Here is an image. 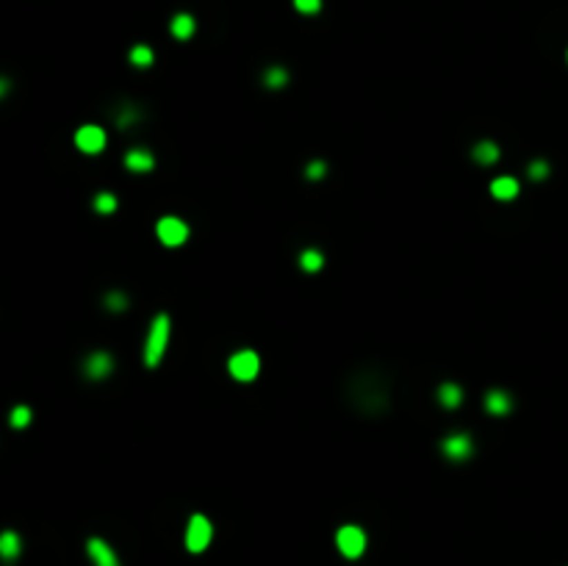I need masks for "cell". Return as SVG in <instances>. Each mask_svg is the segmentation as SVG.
<instances>
[{
  "label": "cell",
  "mask_w": 568,
  "mask_h": 566,
  "mask_svg": "<svg viewBox=\"0 0 568 566\" xmlns=\"http://www.w3.org/2000/svg\"><path fill=\"white\" fill-rule=\"evenodd\" d=\"M349 406L363 414V417H383L391 406V389L386 384V377L371 369V372H355L349 377V389H346Z\"/></svg>",
  "instance_id": "cell-1"
},
{
  "label": "cell",
  "mask_w": 568,
  "mask_h": 566,
  "mask_svg": "<svg viewBox=\"0 0 568 566\" xmlns=\"http://www.w3.org/2000/svg\"><path fill=\"white\" fill-rule=\"evenodd\" d=\"M166 344H169V317L166 314H158L153 322H150V333H147V341H144V366L147 369H155L166 352Z\"/></svg>",
  "instance_id": "cell-2"
},
{
  "label": "cell",
  "mask_w": 568,
  "mask_h": 566,
  "mask_svg": "<svg viewBox=\"0 0 568 566\" xmlns=\"http://www.w3.org/2000/svg\"><path fill=\"white\" fill-rule=\"evenodd\" d=\"M228 372L236 377V381H242V384L255 381L258 372H261V358H258V352H255V350H239V352H233L231 361H228Z\"/></svg>",
  "instance_id": "cell-3"
},
{
  "label": "cell",
  "mask_w": 568,
  "mask_h": 566,
  "mask_svg": "<svg viewBox=\"0 0 568 566\" xmlns=\"http://www.w3.org/2000/svg\"><path fill=\"white\" fill-rule=\"evenodd\" d=\"M211 536H214V527H211V522L203 513H195L192 519H188V527H186V547H188V552H203L211 544Z\"/></svg>",
  "instance_id": "cell-4"
},
{
  "label": "cell",
  "mask_w": 568,
  "mask_h": 566,
  "mask_svg": "<svg viewBox=\"0 0 568 566\" xmlns=\"http://www.w3.org/2000/svg\"><path fill=\"white\" fill-rule=\"evenodd\" d=\"M335 547L344 558H360L366 549V533L358 525H344L335 533Z\"/></svg>",
  "instance_id": "cell-5"
},
{
  "label": "cell",
  "mask_w": 568,
  "mask_h": 566,
  "mask_svg": "<svg viewBox=\"0 0 568 566\" xmlns=\"http://www.w3.org/2000/svg\"><path fill=\"white\" fill-rule=\"evenodd\" d=\"M155 234L161 239V245L166 247H180L188 239V225L180 217H161L155 225Z\"/></svg>",
  "instance_id": "cell-6"
},
{
  "label": "cell",
  "mask_w": 568,
  "mask_h": 566,
  "mask_svg": "<svg viewBox=\"0 0 568 566\" xmlns=\"http://www.w3.org/2000/svg\"><path fill=\"white\" fill-rule=\"evenodd\" d=\"M111 372H114V358L106 350H95L92 355H86L84 375L89 377V381H103V377H108Z\"/></svg>",
  "instance_id": "cell-7"
},
{
  "label": "cell",
  "mask_w": 568,
  "mask_h": 566,
  "mask_svg": "<svg viewBox=\"0 0 568 566\" xmlns=\"http://www.w3.org/2000/svg\"><path fill=\"white\" fill-rule=\"evenodd\" d=\"M441 450H444V455H447L449 461L460 464V461H469V458H471L474 444H471V436H466V433H452V436L444 439Z\"/></svg>",
  "instance_id": "cell-8"
},
{
  "label": "cell",
  "mask_w": 568,
  "mask_h": 566,
  "mask_svg": "<svg viewBox=\"0 0 568 566\" xmlns=\"http://www.w3.org/2000/svg\"><path fill=\"white\" fill-rule=\"evenodd\" d=\"M75 144H78V150L95 155V153H100L106 147V131L100 125H84L75 133Z\"/></svg>",
  "instance_id": "cell-9"
},
{
  "label": "cell",
  "mask_w": 568,
  "mask_h": 566,
  "mask_svg": "<svg viewBox=\"0 0 568 566\" xmlns=\"http://www.w3.org/2000/svg\"><path fill=\"white\" fill-rule=\"evenodd\" d=\"M86 552H89V558H92L95 566H119L117 552H114L103 538H97V536L86 541Z\"/></svg>",
  "instance_id": "cell-10"
},
{
  "label": "cell",
  "mask_w": 568,
  "mask_h": 566,
  "mask_svg": "<svg viewBox=\"0 0 568 566\" xmlns=\"http://www.w3.org/2000/svg\"><path fill=\"white\" fill-rule=\"evenodd\" d=\"M125 167H128L130 172H150V169L155 167V155H153L150 150H144V147L128 150V155H125Z\"/></svg>",
  "instance_id": "cell-11"
},
{
  "label": "cell",
  "mask_w": 568,
  "mask_h": 566,
  "mask_svg": "<svg viewBox=\"0 0 568 566\" xmlns=\"http://www.w3.org/2000/svg\"><path fill=\"white\" fill-rule=\"evenodd\" d=\"M485 408H488L493 417H505V414H510V408H513V397H510L507 392H502V389H493V392L485 395Z\"/></svg>",
  "instance_id": "cell-12"
},
{
  "label": "cell",
  "mask_w": 568,
  "mask_h": 566,
  "mask_svg": "<svg viewBox=\"0 0 568 566\" xmlns=\"http://www.w3.org/2000/svg\"><path fill=\"white\" fill-rule=\"evenodd\" d=\"M491 195H493L496 200H513V198L518 195V180L510 178V175L496 178V180L491 183Z\"/></svg>",
  "instance_id": "cell-13"
},
{
  "label": "cell",
  "mask_w": 568,
  "mask_h": 566,
  "mask_svg": "<svg viewBox=\"0 0 568 566\" xmlns=\"http://www.w3.org/2000/svg\"><path fill=\"white\" fill-rule=\"evenodd\" d=\"M471 158L477 161V164H482V167H491V164H496L499 161V147H496V142H477L474 144V150H471Z\"/></svg>",
  "instance_id": "cell-14"
},
{
  "label": "cell",
  "mask_w": 568,
  "mask_h": 566,
  "mask_svg": "<svg viewBox=\"0 0 568 566\" xmlns=\"http://www.w3.org/2000/svg\"><path fill=\"white\" fill-rule=\"evenodd\" d=\"M195 17L192 15H175L172 17V26H169V31H172V37L175 39H188L195 34Z\"/></svg>",
  "instance_id": "cell-15"
},
{
  "label": "cell",
  "mask_w": 568,
  "mask_h": 566,
  "mask_svg": "<svg viewBox=\"0 0 568 566\" xmlns=\"http://www.w3.org/2000/svg\"><path fill=\"white\" fill-rule=\"evenodd\" d=\"M20 549H23V541L14 530H6L3 536H0V555H3L6 560H14L20 555Z\"/></svg>",
  "instance_id": "cell-16"
},
{
  "label": "cell",
  "mask_w": 568,
  "mask_h": 566,
  "mask_svg": "<svg viewBox=\"0 0 568 566\" xmlns=\"http://www.w3.org/2000/svg\"><path fill=\"white\" fill-rule=\"evenodd\" d=\"M438 403H441L444 408H458V406L463 403V389H460L458 384H444V386L438 389Z\"/></svg>",
  "instance_id": "cell-17"
},
{
  "label": "cell",
  "mask_w": 568,
  "mask_h": 566,
  "mask_svg": "<svg viewBox=\"0 0 568 566\" xmlns=\"http://www.w3.org/2000/svg\"><path fill=\"white\" fill-rule=\"evenodd\" d=\"M300 267H302L305 272H319V270L324 267V256H322L319 250H302V256H300Z\"/></svg>",
  "instance_id": "cell-18"
},
{
  "label": "cell",
  "mask_w": 568,
  "mask_h": 566,
  "mask_svg": "<svg viewBox=\"0 0 568 566\" xmlns=\"http://www.w3.org/2000/svg\"><path fill=\"white\" fill-rule=\"evenodd\" d=\"M128 59H130V64H133V67H150L155 56H153V50H150L147 45H136V48H130Z\"/></svg>",
  "instance_id": "cell-19"
},
{
  "label": "cell",
  "mask_w": 568,
  "mask_h": 566,
  "mask_svg": "<svg viewBox=\"0 0 568 566\" xmlns=\"http://www.w3.org/2000/svg\"><path fill=\"white\" fill-rule=\"evenodd\" d=\"M264 84H266L269 89H283V86L288 84V73H286L283 67H269V70L264 73Z\"/></svg>",
  "instance_id": "cell-20"
},
{
  "label": "cell",
  "mask_w": 568,
  "mask_h": 566,
  "mask_svg": "<svg viewBox=\"0 0 568 566\" xmlns=\"http://www.w3.org/2000/svg\"><path fill=\"white\" fill-rule=\"evenodd\" d=\"M95 211H97V214H114V211H117V198H114L111 192H100V195L95 198Z\"/></svg>",
  "instance_id": "cell-21"
},
{
  "label": "cell",
  "mask_w": 568,
  "mask_h": 566,
  "mask_svg": "<svg viewBox=\"0 0 568 566\" xmlns=\"http://www.w3.org/2000/svg\"><path fill=\"white\" fill-rule=\"evenodd\" d=\"M106 308L114 311V314H119V311L128 308V297H125L122 292H111V294H106Z\"/></svg>",
  "instance_id": "cell-22"
},
{
  "label": "cell",
  "mask_w": 568,
  "mask_h": 566,
  "mask_svg": "<svg viewBox=\"0 0 568 566\" xmlns=\"http://www.w3.org/2000/svg\"><path fill=\"white\" fill-rule=\"evenodd\" d=\"M31 422V408L28 406H17L12 411V428H26Z\"/></svg>",
  "instance_id": "cell-23"
},
{
  "label": "cell",
  "mask_w": 568,
  "mask_h": 566,
  "mask_svg": "<svg viewBox=\"0 0 568 566\" xmlns=\"http://www.w3.org/2000/svg\"><path fill=\"white\" fill-rule=\"evenodd\" d=\"M294 9L300 15H316L322 9V0H294Z\"/></svg>",
  "instance_id": "cell-24"
},
{
  "label": "cell",
  "mask_w": 568,
  "mask_h": 566,
  "mask_svg": "<svg viewBox=\"0 0 568 566\" xmlns=\"http://www.w3.org/2000/svg\"><path fill=\"white\" fill-rule=\"evenodd\" d=\"M324 172H327V164H324V161H311V164L305 167V178H308V180H319V178H324Z\"/></svg>",
  "instance_id": "cell-25"
},
{
  "label": "cell",
  "mask_w": 568,
  "mask_h": 566,
  "mask_svg": "<svg viewBox=\"0 0 568 566\" xmlns=\"http://www.w3.org/2000/svg\"><path fill=\"white\" fill-rule=\"evenodd\" d=\"M529 178H532V180L549 178V164H546V161H532V164H529Z\"/></svg>",
  "instance_id": "cell-26"
},
{
  "label": "cell",
  "mask_w": 568,
  "mask_h": 566,
  "mask_svg": "<svg viewBox=\"0 0 568 566\" xmlns=\"http://www.w3.org/2000/svg\"><path fill=\"white\" fill-rule=\"evenodd\" d=\"M136 120H139V111H136L133 106H125V111L117 117V125H119V128H128V125L136 122Z\"/></svg>",
  "instance_id": "cell-27"
}]
</instances>
